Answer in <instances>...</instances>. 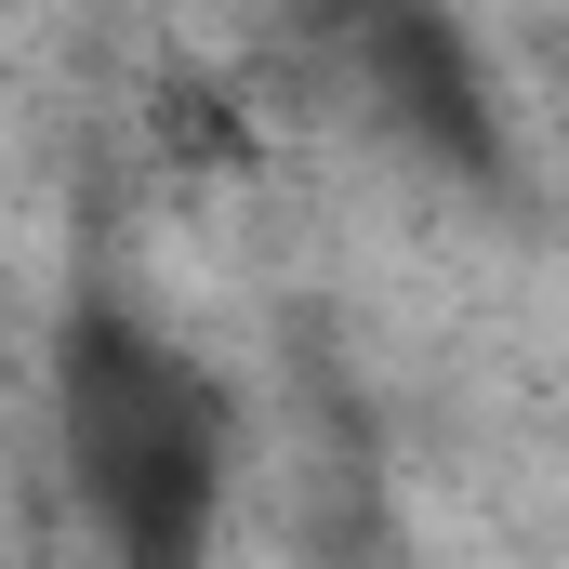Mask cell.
<instances>
[{"label":"cell","mask_w":569,"mask_h":569,"mask_svg":"<svg viewBox=\"0 0 569 569\" xmlns=\"http://www.w3.org/2000/svg\"><path fill=\"white\" fill-rule=\"evenodd\" d=\"M53 437H67V490L93 517V543L120 569H199L226 530V477H239V425L226 385L159 345L146 318L93 305L53 358Z\"/></svg>","instance_id":"1"},{"label":"cell","mask_w":569,"mask_h":569,"mask_svg":"<svg viewBox=\"0 0 569 569\" xmlns=\"http://www.w3.org/2000/svg\"><path fill=\"white\" fill-rule=\"evenodd\" d=\"M345 40H358L371 107H385L411 146L463 159V172H490V146H503V133H490V80H477L463 27H450L437 0H358V13H345Z\"/></svg>","instance_id":"2"}]
</instances>
